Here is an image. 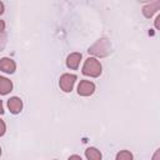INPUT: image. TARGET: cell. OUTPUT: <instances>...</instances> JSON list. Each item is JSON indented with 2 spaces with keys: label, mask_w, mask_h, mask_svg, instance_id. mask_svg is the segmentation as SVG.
<instances>
[{
  "label": "cell",
  "mask_w": 160,
  "mask_h": 160,
  "mask_svg": "<svg viewBox=\"0 0 160 160\" xmlns=\"http://www.w3.org/2000/svg\"><path fill=\"white\" fill-rule=\"evenodd\" d=\"M159 151H160V150H158V151H156V154H155V155L152 156V159H154V160H156V159L159 158Z\"/></svg>",
  "instance_id": "ac0fdd59"
},
{
  "label": "cell",
  "mask_w": 160,
  "mask_h": 160,
  "mask_svg": "<svg viewBox=\"0 0 160 160\" xmlns=\"http://www.w3.org/2000/svg\"><path fill=\"white\" fill-rule=\"evenodd\" d=\"M69 159H78V160H81V156H80V155H70Z\"/></svg>",
  "instance_id": "9a60e30c"
},
{
  "label": "cell",
  "mask_w": 160,
  "mask_h": 160,
  "mask_svg": "<svg viewBox=\"0 0 160 160\" xmlns=\"http://www.w3.org/2000/svg\"><path fill=\"white\" fill-rule=\"evenodd\" d=\"M158 10H159V0H154L152 2H150L142 8V15L145 18H151Z\"/></svg>",
  "instance_id": "ba28073f"
},
{
  "label": "cell",
  "mask_w": 160,
  "mask_h": 160,
  "mask_svg": "<svg viewBox=\"0 0 160 160\" xmlns=\"http://www.w3.org/2000/svg\"><path fill=\"white\" fill-rule=\"evenodd\" d=\"M4 10H5V6H4V4H2V1H0V15L4 12Z\"/></svg>",
  "instance_id": "2e32d148"
},
{
  "label": "cell",
  "mask_w": 160,
  "mask_h": 160,
  "mask_svg": "<svg viewBox=\"0 0 160 160\" xmlns=\"http://www.w3.org/2000/svg\"><path fill=\"white\" fill-rule=\"evenodd\" d=\"M95 91V84L89 80H81L78 85V94L80 96H90Z\"/></svg>",
  "instance_id": "277c9868"
},
{
  "label": "cell",
  "mask_w": 160,
  "mask_h": 160,
  "mask_svg": "<svg viewBox=\"0 0 160 160\" xmlns=\"http://www.w3.org/2000/svg\"><path fill=\"white\" fill-rule=\"evenodd\" d=\"M4 112V105H2V100H0V114Z\"/></svg>",
  "instance_id": "e0dca14e"
},
{
  "label": "cell",
  "mask_w": 160,
  "mask_h": 160,
  "mask_svg": "<svg viewBox=\"0 0 160 160\" xmlns=\"http://www.w3.org/2000/svg\"><path fill=\"white\" fill-rule=\"evenodd\" d=\"M8 108L11 114H19L22 110V101L18 96H12L8 100Z\"/></svg>",
  "instance_id": "8992f818"
},
{
  "label": "cell",
  "mask_w": 160,
  "mask_h": 160,
  "mask_svg": "<svg viewBox=\"0 0 160 160\" xmlns=\"http://www.w3.org/2000/svg\"><path fill=\"white\" fill-rule=\"evenodd\" d=\"M81 54L80 52H71L68 58H66V66L71 70H76L80 65L81 61Z\"/></svg>",
  "instance_id": "52a82bcc"
},
{
  "label": "cell",
  "mask_w": 160,
  "mask_h": 160,
  "mask_svg": "<svg viewBox=\"0 0 160 160\" xmlns=\"http://www.w3.org/2000/svg\"><path fill=\"white\" fill-rule=\"evenodd\" d=\"M132 159V154L128 150H121L120 152L116 154V160H131Z\"/></svg>",
  "instance_id": "8fae6325"
},
{
  "label": "cell",
  "mask_w": 160,
  "mask_h": 160,
  "mask_svg": "<svg viewBox=\"0 0 160 160\" xmlns=\"http://www.w3.org/2000/svg\"><path fill=\"white\" fill-rule=\"evenodd\" d=\"M5 131H6V125H5L4 120L0 119V136H2L5 134Z\"/></svg>",
  "instance_id": "7c38bea8"
},
{
  "label": "cell",
  "mask_w": 160,
  "mask_h": 160,
  "mask_svg": "<svg viewBox=\"0 0 160 160\" xmlns=\"http://www.w3.org/2000/svg\"><path fill=\"white\" fill-rule=\"evenodd\" d=\"M4 30H5V22H4L2 20H0V34H1Z\"/></svg>",
  "instance_id": "4fadbf2b"
},
{
  "label": "cell",
  "mask_w": 160,
  "mask_h": 160,
  "mask_svg": "<svg viewBox=\"0 0 160 160\" xmlns=\"http://www.w3.org/2000/svg\"><path fill=\"white\" fill-rule=\"evenodd\" d=\"M159 20H160V16L158 15L156 19H155V28H156V30H159Z\"/></svg>",
  "instance_id": "5bb4252c"
},
{
  "label": "cell",
  "mask_w": 160,
  "mask_h": 160,
  "mask_svg": "<svg viewBox=\"0 0 160 160\" xmlns=\"http://www.w3.org/2000/svg\"><path fill=\"white\" fill-rule=\"evenodd\" d=\"M76 81V75L74 74H62L59 79V86L64 92H70L74 89Z\"/></svg>",
  "instance_id": "3957f363"
},
{
  "label": "cell",
  "mask_w": 160,
  "mask_h": 160,
  "mask_svg": "<svg viewBox=\"0 0 160 160\" xmlns=\"http://www.w3.org/2000/svg\"><path fill=\"white\" fill-rule=\"evenodd\" d=\"M0 155H1V148H0Z\"/></svg>",
  "instance_id": "d6986e66"
},
{
  "label": "cell",
  "mask_w": 160,
  "mask_h": 160,
  "mask_svg": "<svg viewBox=\"0 0 160 160\" xmlns=\"http://www.w3.org/2000/svg\"><path fill=\"white\" fill-rule=\"evenodd\" d=\"M0 70L6 74H12L16 70V64L10 58H2L0 59Z\"/></svg>",
  "instance_id": "5b68a950"
},
{
  "label": "cell",
  "mask_w": 160,
  "mask_h": 160,
  "mask_svg": "<svg viewBox=\"0 0 160 160\" xmlns=\"http://www.w3.org/2000/svg\"><path fill=\"white\" fill-rule=\"evenodd\" d=\"M101 69H102V68H101L100 61H99L96 58L91 56V58H88V59L85 60V62H84V65H82V69H81V72H82L85 76L98 78V76H100V74H101V71H102Z\"/></svg>",
  "instance_id": "6da1fadb"
},
{
  "label": "cell",
  "mask_w": 160,
  "mask_h": 160,
  "mask_svg": "<svg viewBox=\"0 0 160 160\" xmlns=\"http://www.w3.org/2000/svg\"><path fill=\"white\" fill-rule=\"evenodd\" d=\"M12 90V82L5 76H0V95H8Z\"/></svg>",
  "instance_id": "9c48e42d"
},
{
  "label": "cell",
  "mask_w": 160,
  "mask_h": 160,
  "mask_svg": "<svg viewBox=\"0 0 160 160\" xmlns=\"http://www.w3.org/2000/svg\"><path fill=\"white\" fill-rule=\"evenodd\" d=\"M88 51L89 54H92L95 56H106L110 52V44L108 39H100L91 48H89Z\"/></svg>",
  "instance_id": "7a4b0ae2"
},
{
  "label": "cell",
  "mask_w": 160,
  "mask_h": 160,
  "mask_svg": "<svg viewBox=\"0 0 160 160\" xmlns=\"http://www.w3.org/2000/svg\"><path fill=\"white\" fill-rule=\"evenodd\" d=\"M85 158L88 160H100L101 159V152L96 148H88L85 150Z\"/></svg>",
  "instance_id": "30bf717a"
}]
</instances>
